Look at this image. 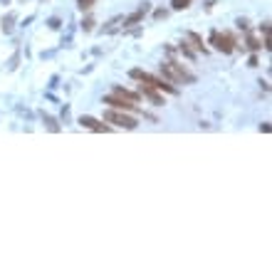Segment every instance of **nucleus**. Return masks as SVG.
Wrapping results in <instances>:
<instances>
[{"mask_svg": "<svg viewBox=\"0 0 272 272\" xmlns=\"http://www.w3.org/2000/svg\"><path fill=\"white\" fill-rule=\"evenodd\" d=\"M80 124H82L84 129H92V131H111V126H109V124H102V122L92 119V116H82Z\"/></svg>", "mask_w": 272, "mask_h": 272, "instance_id": "obj_7", "label": "nucleus"}, {"mask_svg": "<svg viewBox=\"0 0 272 272\" xmlns=\"http://www.w3.org/2000/svg\"><path fill=\"white\" fill-rule=\"evenodd\" d=\"M45 122H47V126H50V131H60V126L55 124V119H50V116H45Z\"/></svg>", "mask_w": 272, "mask_h": 272, "instance_id": "obj_15", "label": "nucleus"}, {"mask_svg": "<svg viewBox=\"0 0 272 272\" xmlns=\"http://www.w3.org/2000/svg\"><path fill=\"white\" fill-rule=\"evenodd\" d=\"M114 92H116V94H124L126 99H131V102H136V104H139V94H136V92H131V89H124L122 84H116V87H114Z\"/></svg>", "mask_w": 272, "mask_h": 272, "instance_id": "obj_10", "label": "nucleus"}, {"mask_svg": "<svg viewBox=\"0 0 272 272\" xmlns=\"http://www.w3.org/2000/svg\"><path fill=\"white\" fill-rule=\"evenodd\" d=\"M248 47H250V50H260L262 45L257 42V37H252V35H250V37H248Z\"/></svg>", "mask_w": 272, "mask_h": 272, "instance_id": "obj_14", "label": "nucleus"}, {"mask_svg": "<svg viewBox=\"0 0 272 272\" xmlns=\"http://www.w3.org/2000/svg\"><path fill=\"white\" fill-rule=\"evenodd\" d=\"M104 122H106V124H114V126H122V129H129V131L139 126V122L134 119L129 111H119V109L104 111Z\"/></svg>", "mask_w": 272, "mask_h": 272, "instance_id": "obj_3", "label": "nucleus"}, {"mask_svg": "<svg viewBox=\"0 0 272 272\" xmlns=\"http://www.w3.org/2000/svg\"><path fill=\"white\" fill-rule=\"evenodd\" d=\"M82 27H84V30H92V27H94V20H92V18H87V20L82 22Z\"/></svg>", "mask_w": 272, "mask_h": 272, "instance_id": "obj_16", "label": "nucleus"}, {"mask_svg": "<svg viewBox=\"0 0 272 272\" xmlns=\"http://www.w3.org/2000/svg\"><path fill=\"white\" fill-rule=\"evenodd\" d=\"M146 13H148V3H144V8H139L134 15H129V18L124 20V25H136L139 20H144V15H146Z\"/></svg>", "mask_w": 272, "mask_h": 272, "instance_id": "obj_8", "label": "nucleus"}, {"mask_svg": "<svg viewBox=\"0 0 272 272\" xmlns=\"http://www.w3.org/2000/svg\"><path fill=\"white\" fill-rule=\"evenodd\" d=\"M188 40H190V42H193V47H196V50H198V52H203V55H206V52H208V47H206V45H203V40H201V37H198V35H196V32H188Z\"/></svg>", "mask_w": 272, "mask_h": 272, "instance_id": "obj_9", "label": "nucleus"}, {"mask_svg": "<svg viewBox=\"0 0 272 272\" xmlns=\"http://www.w3.org/2000/svg\"><path fill=\"white\" fill-rule=\"evenodd\" d=\"M161 74H164V80H168L171 84H181V82L193 84V82H196V77H193L183 64H178V62H166V64H161Z\"/></svg>", "mask_w": 272, "mask_h": 272, "instance_id": "obj_1", "label": "nucleus"}, {"mask_svg": "<svg viewBox=\"0 0 272 272\" xmlns=\"http://www.w3.org/2000/svg\"><path fill=\"white\" fill-rule=\"evenodd\" d=\"M178 50H181V55H183V57H188V60L196 57V52L190 50V45H188V42H181V47H178Z\"/></svg>", "mask_w": 272, "mask_h": 272, "instance_id": "obj_11", "label": "nucleus"}, {"mask_svg": "<svg viewBox=\"0 0 272 272\" xmlns=\"http://www.w3.org/2000/svg\"><path fill=\"white\" fill-rule=\"evenodd\" d=\"M139 94H141V97H146L153 106H164V104H166L164 94H161L159 89H153L151 84H146V82H141V84H139Z\"/></svg>", "mask_w": 272, "mask_h": 272, "instance_id": "obj_6", "label": "nucleus"}, {"mask_svg": "<svg viewBox=\"0 0 272 272\" xmlns=\"http://www.w3.org/2000/svg\"><path fill=\"white\" fill-rule=\"evenodd\" d=\"M77 3H80V8H82V10H92L97 0H77Z\"/></svg>", "mask_w": 272, "mask_h": 272, "instance_id": "obj_13", "label": "nucleus"}, {"mask_svg": "<svg viewBox=\"0 0 272 272\" xmlns=\"http://www.w3.org/2000/svg\"><path fill=\"white\" fill-rule=\"evenodd\" d=\"M131 77H134V80H139V82L151 84L153 89H159V92H166V94H178V89H176L171 82L159 80V77H153V74H148V72H144V69H131Z\"/></svg>", "mask_w": 272, "mask_h": 272, "instance_id": "obj_2", "label": "nucleus"}, {"mask_svg": "<svg viewBox=\"0 0 272 272\" xmlns=\"http://www.w3.org/2000/svg\"><path fill=\"white\" fill-rule=\"evenodd\" d=\"M171 5H173V10H186L190 5V0H173Z\"/></svg>", "mask_w": 272, "mask_h": 272, "instance_id": "obj_12", "label": "nucleus"}, {"mask_svg": "<svg viewBox=\"0 0 272 272\" xmlns=\"http://www.w3.org/2000/svg\"><path fill=\"white\" fill-rule=\"evenodd\" d=\"M210 45H213L218 52H223V55H230L232 50H235V40H232L228 32H213V35H210Z\"/></svg>", "mask_w": 272, "mask_h": 272, "instance_id": "obj_4", "label": "nucleus"}, {"mask_svg": "<svg viewBox=\"0 0 272 272\" xmlns=\"http://www.w3.org/2000/svg\"><path fill=\"white\" fill-rule=\"evenodd\" d=\"M104 104H109L111 109H119V111H136V102H131V99H126L124 94H106L104 97Z\"/></svg>", "mask_w": 272, "mask_h": 272, "instance_id": "obj_5", "label": "nucleus"}, {"mask_svg": "<svg viewBox=\"0 0 272 272\" xmlns=\"http://www.w3.org/2000/svg\"><path fill=\"white\" fill-rule=\"evenodd\" d=\"M166 15H168L166 10H156V20H161V18H166Z\"/></svg>", "mask_w": 272, "mask_h": 272, "instance_id": "obj_17", "label": "nucleus"}]
</instances>
